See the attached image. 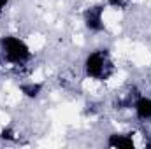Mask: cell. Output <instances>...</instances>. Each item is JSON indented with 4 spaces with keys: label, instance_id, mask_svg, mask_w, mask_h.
I'll use <instances>...</instances> for the list:
<instances>
[{
    "label": "cell",
    "instance_id": "obj_1",
    "mask_svg": "<svg viewBox=\"0 0 151 149\" xmlns=\"http://www.w3.org/2000/svg\"><path fill=\"white\" fill-rule=\"evenodd\" d=\"M0 53H2V58L12 67H25L34 58L30 46L21 37L11 35V34L0 37Z\"/></svg>",
    "mask_w": 151,
    "mask_h": 149
},
{
    "label": "cell",
    "instance_id": "obj_2",
    "mask_svg": "<svg viewBox=\"0 0 151 149\" xmlns=\"http://www.w3.org/2000/svg\"><path fill=\"white\" fill-rule=\"evenodd\" d=\"M83 70L88 79L106 81L113 74V62L107 49H95L86 54L83 62Z\"/></svg>",
    "mask_w": 151,
    "mask_h": 149
},
{
    "label": "cell",
    "instance_id": "obj_3",
    "mask_svg": "<svg viewBox=\"0 0 151 149\" xmlns=\"http://www.w3.org/2000/svg\"><path fill=\"white\" fill-rule=\"evenodd\" d=\"M104 11H106V4H95L84 9L83 12V23L84 28L91 34H100L106 30V23H104Z\"/></svg>",
    "mask_w": 151,
    "mask_h": 149
},
{
    "label": "cell",
    "instance_id": "obj_4",
    "mask_svg": "<svg viewBox=\"0 0 151 149\" xmlns=\"http://www.w3.org/2000/svg\"><path fill=\"white\" fill-rule=\"evenodd\" d=\"M132 109L135 112V117L139 121H151V97L137 93L132 102Z\"/></svg>",
    "mask_w": 151,
    "mask_h": 149
},
{
    "label": "cell",
    "instance_id": "obj_5",
    "mask_svg": "<svg viewBox=\"0 0 151 149\" xmlns=\"http://www.w3.org/2000/svg\"><path fill=\"white\" fill-rule=\"evenodd\" d=\"M134 133H121V132H114L107 137L106 144L107 148L113 149H134L135 148V140L132 137Z\"/></svg>",
    "mask_w": 151,
    "mask_h": 149
},
{
    "label": "cell",
    "instance_id": "obj_6",
    "mask_svg": "<svg viewBox=\"0 0 151 149\" xmlns=\"http://www.w3.org/2000/svg\"><path fill=\"white\" fill-rule=\"evenodd\" d=\"M42 90H44V84L42 82H35V81H27V82L19 84L21 95L25 98H28V100H37L40 97V93H42Z\"/></svg>",
    "mask_w": 151,
    "mask_h": 149
},
{
    "label": "cell",
    "instance_id": "obj_7",
    "mask_svg": "<svg viewBox=\"0 0 151 149\" xmlns=\"http://www.w3.org/2000/svg\"><path fill=\"white\" fill-rule=\"evenodd\" d=\"M130 0H106V7H113V9H125L128 5Z\"/></svg>",
    "mask_w": 151,
    "mask_h": 149
},
{
    "label": "cell",
    "instance_id": "obj_8",
    "mask_svg": "<svg viewBox=\"0 0 151 149\" xmlns=\"http://www.w3.org/2000/svg\"><path fill=\"white\" fill-rule=\"evenodd\" d=\"M0 139H4V140H14V139H16V132H14L11 126H5V128H2V132H0Z\"/></svg>",
    "mask_w": 151,
    "mask_h": 149
},
{
    "label": "cell",
    "instance_id": "obj_9",
    "mask_svg": "<svg viewBox=\"0 0 151 149\" xmlns=\"http://www.w3.org/2000/svg\"><path fill=\"white\" fill-rule=\"evenodd\" d=\"M9 2H11V0H0V14H2V12H4V11L7 9Z\"/></svg>",
    "mask_w": 151,
    "mask_h": 149
}]
</instances>
